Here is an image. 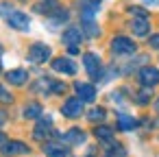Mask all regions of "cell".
Segmentation results:
<instances>
[{
    "mask_svg": "<svg viewBox=\"0 0 159 157\" xmlns=\"http://www.w3.org/2000/svg\"><path fill=\"white\" fill-rule=\"evenodd\" d=\"M0 72H2V61H0Z\"/></svg>",
    "mask_w": 159,
    "mask_h": 157,
    "instance_id": "obj_31",
    "label": "cell"
},
{
    "mask_svg": "<svg viewBox=\"0 0 159 157\" xmlns=\"http://www.w3.org/2000/svg\"><path fill=\"white\" fill-rule=\"evenodd\" d=\"M129 13H131V16H135V18H146V16H148L142 7H129Z\"/></svg>",
    "mask_w": 159,
    "mask_h": 157,
    "instance_id": "obj_22",
    "label": "cell"
},
{
    "mask_svg": "<svg viewBox=\"0 0 159 157\" xmlns=\"http://www.w3.org/2000/svg\"><path fill=\"white\" fill-rule=\"evenodd\" d=\"M144 5H148V7H159V0H144Z\"/></svg>",
    "mask_w": 159,
    "mask_h": 157,
    "instance_id": "obj_28",
    "label": "cell"
},
{
    "mask_svg": "<svg viewBox=\"0 0 159 157\" xmlns=\"http://www.w3.org/2000/svg\"><path fill=\"white\" fill-rule=\"evenodd\" d=\"M50 55H52V50L46 44H33L29 48V61H33V63H46L50 59Z\"/></svg>",
    "mask_w": 159,
    "mask_h": 157,
    "instance_id": "obj_1",
    "label": "cell"
},
{
    "mask_svg": "<svg viewBox=\"0 0 159 157\" xmlns=\"http://www.w3.org/2000/svg\"><path fill=\"white\" fill-rule=\"evenodd\" d=\"M61 111H63L66 118H79V116L83 113V100H81V98H68V100L63 103Z\"/></svg>",
    "mask_w": 159,
    "mask_h": 157,
    "instance_id": "obj_6",
    "label": "cell"
},
{
    "mask_svg": "<svg viewBox=\"0 0 159 157\" xmlns=\"http://www.w3.org/2000/svg\"><path fill=\"white\" fill-rule=\"evenodd\" d=\"M81 26H83V33H85L87 37H98V35H100V29H98V24L94 22V16L81 13Z\"/></svg>",
    "mask_w": 159,
    "mask_h": 157,
    "instance_id": "obj_8",
    "label": "cell"
},
{
    "mask_svg": "<svg viewBox=\"0 0 159 157\" xmlns=\"http://www.w3.org/2000/svg\"><path fill=\"white\" fill-rule=\"evenodd\" d=\"M63 142H68V144H83L85 142V131H81V129H70L66 135H59Z\"/></svg>",
    "mask_w": 159,
    "mask_h": 157,
    "instance_id": "obj_14",
    "label": "cell"
},
{
    "mask_svg": "<svg viewBox=\"0 0 159 157\" xmlns=\"http://www.w3.org/2000/svg\"><path fill=\"white\" fill-rule=\"evenodd\" d=\"M135 44H133V39H129V37H122V35H118V37H113L111 39V50L116 53V55H131V53H135Z\"/></svg>",
    "mask_w": 159,
    "mask_h": 157,
    "instance_id": "obj_3",
    "label": "cell"
},
{
    "mask_svg": "<svg viewBox=\"0 0 159 157\" xmlns=\"http://www.w3.org/2000/svg\"><path fill=\"white\" fill-rule=\"evenodd\" d=\"M102 2V0H81V5H94V7H98Z\"/></svg>",
    "mask_w": 159,
    "mask_h": 157,
    "instance_id": "obj_27",
    "label": "cell"
},
{
    "mask_svg": "<svg viewBox=\"0 0 159 157\" xmlns=\"http://www.w3.org/2000/svg\"><path fill=\"white\" fill-rule=\"evenodd\" d=\"M50 66H52V70H57V72H63V74H76V66L68 59V57H57V59H52L50 61Z\"/></svg>",
    "mask_w": 159,
    "mask_h": 157,
    "instance_id": "obj_7",
    "label": "cell"
},
{
    "mask_svg": "<svg viewBox=\"0 0 159 157\" xmlns=\"http://www.w3.org/2000/svg\"><path fill=\"white\" fill-rule=\"evenodd\" d=\"M7 24L11 29H16V31H29L31 29V18L26 13H22V11H11L7 16Z\"/></svg>",
    "mask_w": 159,
    "mask_h": 157,
    "instance_id": "obj_2",
    "label": "cell"
},
{
    "mask_svg": "<svg viewBox=\"0 0 159 157\" xmlns=\"http://www.w3.org/2000/svg\"><path fill=\"white\" fill-rule=\"evenodd\" d=\"M26 79H29V74H26V70H22V68L9 70V72H7V81H9L11 85H24Z\"/></svg>",
    "mask_w": 159,
    "mask_h": 157,
    "instance_id": "obj_13",
    "label": "cell"
},
{
    "mask_svg": "<svg viewBox=\"0 0 159 157\" xmlns=\"http://www.w3.org/2000/svg\"><path fill=\"white\" fill-rule=\"evenodd\" d=\"M150 46L159 50V35H150Z\"/></svg>",
    "mask_w": 159,
    "mask_h": 157,
    "instance_id": "obj_26",
    "label": "cell"
},
{
    "mask_svg": "<svg viewBox=\"0 0 159 157\" xmlns=\"http://www.w3.org/2000/svg\"><path fill=\"white\" fill-rule=\"evenodd\" d=\"M5 142H7V140H5V135H2V133H0V144H5Z\"/></svg>",
    "mask_w": 159,
    "mask_h": 157,
    "instance_id": "obj_30",
    "label": "cell"
},
{
    "mask_svg": "<svg viewBox=\"0 0 159 157\" xmlns=\"http://www.w3.org/2000/svg\"><path fill=\"white\" fill-rule=\"evenodd\" d=\"M83 66H85L89 79H98V76H100V59H98V55L85 53V55H83Z\"/></svg>",
    "mask_w": 159,
    "mask_h": 157,
    "instance_id": "obj_5",
    "label": "cell"
},
{
    "mask_svg": "<svg viewBox=\"0 0 159 157\" xmlns=\"http://www.w3.org/2000/svg\"><path fill=\"white\" fill-rule=\"evenodd\" d=\"M68 150H70V148H66V146H61V144H52V142L44 144V153H46L48 157H68Z\"/></svg>",
    "mask_w": 159,
    "mask_h": 157,
    "instance_id": "obj_15",
    "label": "cell"
},
{
    "mask_svg": "<svg viewBox=\"0 0 159 157\" xmlns=\"http://www.w3.org/2000/svg\"><path fill=\"white\" fill-rule=\"evenodd\" d=\"M131 29H133V33H135L137 37H146V35H148V31H150L148 18H135V20H133V24H131Z\"/></svg>",
    "mask_w": 159,
    "mask_h": 157,
    "instance_id": "obj_12",
    "label": "cell"
},
{
    "mask_svg": "<svg viewBox=\"0 0 159 157\" xmlns=\"http://www.w3.org/2000/svg\"><path fill=\"white\" fill-rule=\"evenodd\" d=\"M135 100H137V103H139V105H146V103H148V92H139V94H137V98H135Z\"/></svg>",
    "mask_w": 159,
    "mask_h": 157,
    "instance_id": "obj_25",
    "label": "cell"
},
{
    "mask_svg": "<svg viewBox=\"0 0 159 157\" xmlns=\"http://www.w3.org/2000/svg\"><path fill=\"white\" fill-rule=\"evenodd\" d=\"M137 79H139V83H142L144 87H152V85L159 83V70L152 68V66H144V68L139 70Z\"/></svg>",
    "mask_w": 159,
    "mask_h": 157,
    "instance_id": "obj_4",
    "label": "cell"
},
{
    "mask_svg": "<svg viewBox=\"0 0 159 157\" xmlns=\"http://www.w3.org/2000/svg\"><path fill=\"white\" fill-rule=\"evenodd\" d=\"M74 90H76V94H79V98L83 100V103H92L94 98H96V90H94V85H89V83H74Z\"/></svg>",
    "mask_w": 159,
    "mask_h": 157,
    "instance_id": "obj_9",
    "label": "cell"
},
{
    "mask_svg": "<svg viewBox=\"0 0 159 157\" xmlns=\"http://www.w3.org/2000/svg\"><path fill=\"white\" fill-rule=\"evenodd\" d=\"M94 135H96L98 140H105V142H109V140L113 137V131H111L109 127H96V131H94Z\"/></svg>",
    "mask_w": 159,
    "mask_h": 157,
    "instance_id": "obj_20",
    "label": "cell"
},
{
    "mask_svg": "<svg viewBox=\"0 0 159 157\" xmlns=\"http://www.w3.org/2000/svg\"><path fill=\"white\" fill-rule=\"evenodd\" d=\"M50 124H52V118H48V116H46V118L35 127V133H33V135H35V140H44V135L48 133V127H50Z\"/></svg>",
    "mask_w": 159,
    "mask_h": 157,
    "instance_id": "obj_18",
    "label": "cell"
},
{
    "mask_svg": "<svg viewBox=\"0 0 159 157\" xmlns=\"http://www.w3.org/2000/svg\"><path fill=\"white\" fill-rule=\"evenodd\" d=\"M0 150H2L5 155H9V157H13V155H24V153H29L31 148H29L24 142H5Z\"/></svg>",
    "mask_w": 159,
    "mask_h": 157,
    "instance_id": "obj_10",
    "label": "cell"
},
{
    "mask_svg": "<svg viewBox=\"0 0 159 157\" xmlns=\"http://www.w3.org/2000/svg\"><path fill=\"white\" fill-rule=\"evenodd\" d=\"M5 120H7V116H5V111H0V127L5 124Z\"/></svg>",
    "mask_w": 159,
    "mask_h": 157,
    "instance_id": "obj_29",
    "label": "cell"
},
{
    "mask_svg": "<svg viewBox=\"0 0 159 157\" xmlns=\"http://www.w3.org/2000/svg\"><path fill=\"white\" fill-rule=\"evenodd\" d=\"M63 44L66 46H76V44H81V39H83V31H79L76 26H70V29H66L63 31Z\"/></svg>",
    "mask_w": 159,
    "mask_h": 157,
    "instance_id": "obj_11",
    "label": "cell"
},
{
    "mask_svg": "<svg viewBox=\"0 0 159 157\" xmlns=\"http://www.w3.org/2000/svg\"><path fill=\"white\" fill-rule=\"evenodd\" d=\"M157 109H159V100H157Z\"/></svg>",
    "mask_w": 159,
    "mask_h": 157,
    "instance_id": "obj_32",
    "label": "cell"
},
{
    "mask_svg": "<svg viewBox=\"0 0 159 157\" xmlns=\"http://www.w3.org/2000/svg\"><path fill=\"white\" fill-rule=\"evenodd\" d=\"M57 9H61L57 0H44V2L35 5V11H37V13H50V16H52Z\"/></svg>",
    "mask_w": 159,
    "mask_h": 157,
    "instance_id": "obj_17",
    "label": "cell"
},
{
    "mask_svg": "<svg viewBox=\"0 0 159 157\" xmlns=\"http://www.w3.org/2000/svg\"><path fill=\"white\" fill-rule=\"evenodd\" d=\"M105 116H107V111H105L102 107H96V109H92V111H89V116H87V118H89L92 122H100V120H105Z\"/></svg>",
    "mask_w": 159,
    "mask_h": 157,
    "instance_id": "obj_21",
    "label": "cell"
},
{
    "mask_svg": "<svg viewBox=\"0 0 159 157\" xmlns=\"http://www.w3.org/2000/svg\"><path fill=\"white\" fill-rule=\"evenodd\" d=\"M0 100H2V103H11L13 98H11V94H9L7 90H2V87H0Z\"/></svg>",
    "mask_w": 159,
    "mask_h": 157,
    "instance_id": "obj_24",
    "label": "cell"
},
{
    "mask_svg": "<svg viewBox=\"0 0 159 157\" xmlns=\"http://www.w3.org/2000/svg\"><path fill=\"white\" fill-rule=\"evenodd\" d=\"M137 127V120L129 113H118V129L120 131H133Z\"/></svg>",
    "mask_w": 159,
    "mask_h": 157,
    "instance_id": "obj_16",
    "label": "cell"
},
{
    "mask_svg": "<svg viewBox=\"0 0 159 157\" xmlns=\"http://www.w3.org/2000/svg\"><path fill=\"white\" fill-rule=\"evenodd\" d=\"M24 116H26V118H39V116H42V105H39V103H31V105H26Z\"/></svg>",
    "mask_w": 159,
    "mask_h": 157,
    "instance_id": "obj_19",
    "label": "cell"
},
{
    "mask_svg": "<svg viewBox=\"0 0 159 157\" xmlns=\"http://www.w3.org/2000/svg\"><path fill=\"white\" fill-rule=\"evenodd\" d=\"M11 9H13V7H11L9 2H0V16H2V18H7V16L11 13Z\"/></svg>",
    "mask_w": 159,
    "mask_h": 157,
    "instance_id": "obj_23",
    "label": "cell"
}]
</instances>
